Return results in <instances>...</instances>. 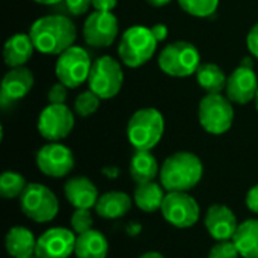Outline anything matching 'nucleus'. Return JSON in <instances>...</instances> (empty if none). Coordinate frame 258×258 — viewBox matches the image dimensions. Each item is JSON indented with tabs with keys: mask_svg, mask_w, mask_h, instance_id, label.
Returning <instances> with one entry per match:
<instances>
[{
	"mask_svg": "<svg viewBox=\"0 0 258 258\" xmlns=\"http://www.w3.org/2000/svg\"><path fill=\"white\" fill-rule=\"evenodd\" d=\"M29 35L38 51L44 54H62L73 47L77 29L70 17L51 14L38 18L32 24Z\"/></svg>",
	"mask_w": 258,
	"mask_h": 258,
	"instance_id": "nucleus-1",
	"label": "nucleus"
},
{
	"mask_svg": "<svg viewBox=\"0 0 258 258\" xmlns=\"http://www.w3.org/2000/svg\"><path fill=\"white\" fill-rule=\"evenodd\" d=\"M201 159L189 151H178L165 159L160 166V184L166 192H189L203 178Z\"/></svg>",
	"mask_w": 258,
	"mask_h": 258,
	"instance_id": "nucleus-2",
	"label": "nucleus"
},
{
	"mask_svg": "<svg viewBox=\"0 0 258 258\" xmlns=\"http://www.w3.org/2000/svg\"><path fill=\"white\" fill-rule=\"evenodd\" d=\"M165 121L162 113L153 107L136 110L127 124V138L135 150L151 151L162 139Z\"/></svg>",
	"mask_w": 258,
	"mask_h": 258,
	"instance_id": "nucleus-3",
	"label": "nucleus"
},
{
	"mask_svg": "<svg viewBox=\"0 0 258 258\" xmlns=\"http://www.w3.org/2000/svg\"><path fill=\"white\" fill-rule=\"evenodd\" d=\"M157 39L151 29L144 26H133L127 29L118 45V54L124 65L139 68L147 63L156 53Z\"/></svg>",
	"mask_w": 258,
	"mask_h": 258,
	"instance_id": "nucleus-4",
	"label": "nucleus"
},
{
	"mask_svg": "<svg viewBox=\"0 0 258 258\" xmlns=\"http://www.w3.org/2000/svg\"><path fill=\"white\" fill-rule=\"evenodd\" d=\"M18 200L23 215L33 222L47 224L57 216L59 200L51 189L41 183H29Z\"/></svg>",
	"mask_w": 258,
	"mask_h": 258,
	"instance_id": "nucleus-5",
	"label": "nucleus"
},
{
	"mask_svg": "<svg viewBox=\"0 0 258 258\" xmlns=\"http://www.w3.org/2000/svg\"><path fill=\"white\" fill-rule=\"evenodd\" d=\"M198 48L186 41L168 44L159 54L160 70L171 77H189L200 67Z\"/></svg>",
	"mask_w": 258,
	"mask_h": 258,
	"instance_id": "nucleus-6",
	"label": "nucleus"
},
{
	"mask_svg": "<svg viewBox=\"0 0 258 258\" xmlns=\"http://www.w3.org/2000/svg\"><path fill=\"white\" fill-rule=\"evenodd\" d=\"M124 73L118 60L110 56H100L92 62L88 77L89 89L101 100L113 98L122 88Z\"/></svg>",
	"mask_w": 258,
	"mask_h": 258,
	"instance_id": "nucleus-7",
	"label": "nucleus"
},
{
	"mask_svg": "<svg viewBox=\"0 0 258 258\" xmlns=\"http://www.w3.org/2000/svg\"><path fill=\"white\" fill-rule=\"evenodd\" d=\"M198 118L201 127L210 135L227 133L234 121L231 101L221 94H209L200 103Z\"/></svg>",
	"mask_w": 258,
	"mask_h": 258,
	"instance_id": "nucleus-8",
	"label": "nucleus"
},
{
	"mask_svg": "<svg viewBox=\"0 0 258 258\" xmlns=\"http://www.w3.org/2000/svg\"><path fill=\"white\" fill-rule=\"evenodd\" d=\"M160 213L169 225L186 230L200 221L201 209L197 200L187 192H166Z\"/></svg>",
	"mask_w": 258,
	"mask_h": 258,
	"instance_id": "nucleus-9",
	"label": "nucleus"
},
{
	"mask_svg": "<svg viewBox=\"0 0 258 258\" xmlns=\"http://www.w3.org/2000/svg\"><path fill=\"white\" fill-rule=\"evenodd\" d=\"M91 68L92 62L88 51L82 47L73 45L59 54L56 62V77L67 88H77L88 80Z\"/></svg>",
	"mask_w": 258,
	"mask_h": 258,
	"instance_id": "nucleus-10",
	"label": "nucleus"
},
{
	"mask_svg": "<svg viewBox=\"0 0 258 258\" xmlns=\"http://www.w3.org/2000/svg\"><path fill=\"white\" fill-rule=\"evenodd\" d=\"M74 128V115L65 104H48L38 118V132L48 142L65 139Z\"/></svg>",
	"mask_w": 258,
	"mask_h": 258,
	"instance_id": "nucleus-11",
	"label": "nucleus"
},
{
	"mask_svg": "<svg viewBox=\"0 0 258 258\" xmlns=\"http://www.w3.org/2000/svg\"><path fill=\"white\" fill-rule=\"evenodd\" d=\"M74 163L73 151L59 142H50L41 147L36 153L38 169L51 178L67 177L74 169Z\"/></svg>",
	"mask_w": 258,
	"mask_h": 258,
	"instance_id": "nucleus-12",
	"label": "nucleus"
},
{
	"mask_svg": "<svg viewBox=\"0 0 258 258\" xmlns=\"http://www.w3.org/2000/svg\"><path fill=\"white\" fill-rule=\"evenodd\" d=\"M118 29V20L112 12L95 11L85 21L83 38L91 47H109L116 39Z\"/></svg>",
	"mask_w": 258,
	"mask_h": 258,
	"instance_id": "nucleus-13",
	"label": "nucleus"
},
{
	"mask_svg": "<svg viewBox=\"0 0 258 258\" xmlns=\"http://www.w3.org/2000/svg\"><path fill=\"white\" fill-rule=\"evenodd\" d=\"M77 234L73 230L53 227L38 237L36 257L38 258H70L76 249Z\"/></svg>",
	"mask_w": 258,
	"mask_h": 258,
	"instance_id": "nucleus-14",
	"label": "nucleus"
},
{
	"mask_svg": "<svg viewBox=\"0 0 258 258\" xmlns=\"http://www.w3.org/2000/svg\"><path fill=\"white\" fill-rule=\"evenodd\" d=\"M33 82V74L26 67H18L8 71L0 86V106L3 109H9L23 100L32 89Z\"/></svg>",
	"mask_w": 258,
	"mask_h": 258,
	"instance_id": "nucleus-15",
	"label": "nucleus"
},
{
	"mask_svg": "<svg viewBox=\"0 0 258 258\" xmlns=\"http://www.w3.org/2000/svg\"><path fill=\"white\" fill-rule=\"evenodd\" d=\"M204 227L207 233L212 236V239H215L216 242H222L233 240L239 228V222L234 212L230 207L224 204H213L206 212Z\"/></svg>",
	"mask_w": 258,
	"mask_h": 258,
	"instance_id": "nucleus-16",
	"label": "nucleus"
},
{
	"mask_svg": "<svg viewBox=\"0 0 258 258\" xmlns=\"http://www.w3.org/2000/svg\"><path fill=\"white\" fill-rule=\"evenodd\" d=\"M227 98L237 104H248L255 100L258 91V80L254 68L237 67L227 80Z\"/></svg>",
	"mask_w": 258,
	"mask_h": 258,
	"instance_id": "nucleus-17",
	"label": "nucleus"
},
{
	"mask_svg": "<svg viewBox=\"0 0 258 258\" xmlns=\"http://www.w3.org/2000/svg\"><path fill=\"white\" fill-rule=\"evenodd\" d=\"M63 194L67 201L74 209H95L97 201L100 198L97 186L88 177L83 175L68 178L63 186Z\"/></svg>",
	"mask_w": 258,
	"mask_h": 258,
	"instance_id": "nucleus-18",
	"label": "nucleus"
},
{
	"mask_svg": "<svg viewBox=\"0 0 258 258\" xmlns=\"http://www.w3.org/2000/svg\"><path fill=\"white\" fill-rule=\"evenodd\" d=\"M38 239L26 227H12L6 233L5 248L11 258H32L36 254Z\"/></svg>",
	"mask_w": 258,
	"mask_h": 258,
	"instance_id": "nucleus-19",
	"label": "nucleus"
},
{
	"mask_svg": "<svg viewBox=\"0 0 258 258\" xmlns=\"http://www.w3.org/2000/svg\"><path fill=\"white\" fill-rule=\"evenodd\" d=\"M132 204H133V198L128 194L119 190H110L100 195L94 210L100 218L113 221L125 216L132 209Z\"/></svg>",
	"mask_w": 258,
	"mask_h": 258,
	"instance_id": "nucleus-20",
	"label": "nucleus"
},
{
	"mask_svg": "<svg viewBox=\"0 0 258 258\" xmlns=\"http://www.w3.org/2000/svg\"><path fill=\"white\" fill-rule=\"evenodd\" d=\"M33 50L35 45L29 33H15L5 44L3 48L5 63L11 68L24 67V63L32 57Z\"/></svg>",
	"mask_w": 258,
	"mask_h": 258,
	"instance_id": "nucleus-21",
	"label": "nucleus"
},
{
	"mask_svg": "<svg viewBox=\"0 0 258 258\" xmlns=\"http://www.w3.org/2000/svg\"><path fill=\"white\" fill-rule=\"evenodd\" d=\"M128 171L132 180L136 184H144L156 180V177L160 174V166L151 151L136 150V153L130 159Z\"/></svg>",
	"mask_w": 258,
	"mask_h": 258,
	"instance_id": "nucleus-22",
	"label": "nucleus"
},
{
	"mask_svg": "<svg viewBox=\"0 0 258 258\" xmlns=\"http://www.w3.org/2000/svg\"><path fill=\"white\" fill-rule=\"evenodd\" d=\"M109 242L98 230H89L76 239L74 255L77 258H107Z\"/></svg>",
	"mask_w": 258,
	"mask_h": 258,
	"instance_id": "nucleus-23",
	"label": "nucleus"
},
{
	"mask_svg": "<svg viewBox=\"0 0 258 258\" xmlns=\"http://www.w3.org/2000/svg\"><path fill=\"white\" fill-rule=\"evenodd\" d=\"M166 194L162 184L156 181L138 184L133 194V203L136 207L145 213H154L162 209Z\"/></svg>",
	"mask_w": 258,
	"mask_h": 258,
	"instance_id": "nucleus-24",
	"label": "nucleus"
},
{
	"mask_svg": "<svg viewBox=\"0 0 258 258\" xmlns=\"http://www.w3.org/2000/svg\"><path fill=\"white\" fill-rule=\"evenodd\" d=\"M233 242L242 258H258V219H246L239 224Z\"/></svg>",
	"mask_w": 258,
	"mask_h": 258,
	"instance_id": "nucleus-25",
	"label": "nucleus"
},
{
	"mask_svg": "<svg viewBox=\"0 0 258 258\" xmlns=\"http://www.w3.org/2000/svg\"><path fill=\"white\" fill-rule=\"evenodd\" d=\"M200 86L209 94H221L227 88V77L222 68L215 63H201L197 70Z\"/></svg>",
	"mask_w": 258,
	"mask_h": 258,
	"instance_id": "nucleus-26",
	"label": "nucleus"
},
{
	"mask_svg": "<svg viewBox=\"0 0 258 258\" xmlns=\"http://www.w3.org/2000/svg\"><path fill=\"white\" fill-rule=\"evenodd\" d=\"M26 178L14 171H5L0 175V195L5 200H14L20 198L24 189L27 187Z\"/></svg>",
	"mask_w": 258,
	"mask_h": 258,
	"instance_id": "nucleus-27",
	"label": "nucleus"
},
{
	"mask_svg": "<svg viewBox=\"0 0 258 258\" xmlns=\"http://www.w3.org/2000/svg\"><path fill=\"white\" fill-rule=\"evenodd\" d=\"M178 5L189 15L206 18L216 12L219 0H178Z\"/></svg>",
	"mask_w": 258,
	"mask_h": 258,
	"instance_id": "nucleus-28",
	"label": "nucleus"
},
{
	"mask_svg": "<svg viewBox=\"0 0 258 258\" xmlns=\"http://www.w3.org/2000/svg\"><path fill=\"white\" fill-rule=\"evenodd\" d=\"M100 100L101 98L91 89L85 91V92L79 94L77 98L74 100V112L82 118L89 116V115L95 113L97 109L100 107Z\"/></svg>",
	"mask_w": 258,
	"mask_h": 258,
	"instance_id": "nucleus-29",
	"label": "nucleus"
},
{
	"mask_svg": "<svg viewBox=\"0 0 258 258\" xmlns=\"http://www.w3.org/2000/svg\"><path fill=\"white\" fill-rule=\"evenodd\" d=\"M89 6H92V0H62L54 5L53 9L56 14L67 17H79L88 12Z\"/></svg>",
	"mask_w": 258,
	"mask_h": 258,
	"instance_id": "nucleus-30",
	"label": "nucleus"
},
{
	"mask_svg": "<svg viewBox=\"0 0 258 258\" xmlns=\"http://www.w3.org/2000/svg\"><path fill=\"white\" fill-rule=\"evenodd\" d=\"M92 224H94V219H92V213L91 210L88 209H76L70 218V225H71V230L79 236V234H83L89 230H92Z\"/></svg>",
	"mask_w": 258,
	"mask_h": 258,
	"instance_id": "nucleus-31",
	"label": "nucleus"
},
{
	"mask_svg": "<svg viewBox=\"0 0 258 258\" xmlns=\"http://www.w3.org/2000/svg\"><path fill=\"white\" fill-rule=\"evenodd\" d=\"M239 249L234 245L233 240H222V242H216L210 251H209V257L207 258H239Z\"/></svg>",
	"mask_w": 258,
	"mask_h": 258,
	"instance_id": "nucleus-32",
	"label": "nucleus"
},
{
	"mask_svg": "<svg viewBox=\"0 0 258 258\" xmlns=\"http://www.w3.org/2000/svg\"><path fill=\"white\" fill-rule=\"evenodd\" d=\"M47 100L50 104H65L67 101V86L63 83H54L47 94Z\"/></svg>",
	"mask_w": 258,
	"mask_h": 258,
	"instance_id": "nucleus-33",
	"label": "nucleus"
},
{
	"mask_svg": "<svg viewBox=\"0 0 258 258\" xmlns=\"http://www.w3.org/2000/svg\"><path fill=\"white\" fill-rule=\"evenodd\" d=\"M245 203H246V207H248L252 213L258 215V184L252 186V187L248 190Z\"/></svg>",
	"mask_w": 258,
	"mask_h": 258,
	"instance_id": "nucleus-34",
	"label": "nucleus"
},
{
	"mask_svg": "<svg viewBox=\"0 0 258 258\" xmlns=\"http://www.w3.org/2000/svg\"><path fill=\"white\" fill-rule=\"evenodd\" d=\"M246 44H248L249 51L258 59V23L249 30L248 38H246Z\"/></svg>",
	"mask_w": 258,
	"mask_h": 258,
	"instance_id": "nucleus-35",
	"label": "nucleus"
},
{
	"mask_svg": "<svg viewBox=\"0 0 258 258\" xmlns=\"http://www.w3.org/2000/svg\"><path fill=\"white\" fill-rule=\"evenodd\" d=\"M118 0H92V6L95 11H104L112 12V9L116 6Z\"/></svg>",
	"mask_w": 258,
	"mask_h": 258,
	"instance_id": "nucleus-36",
	"label": "nucleus"
},
{
	"mask_svg": "<svg viewBox=\"0 0 258 258\" xmlns=\"http://www.w3.org/2000/svg\"><path fill=\"white\" fill-rule=\"evenodd\" d=\"M151 32H153L154 38L157 39V42H159V41H163V39L168 36V27H166L165 24H162V23L154 24V26L151 27Z\"/></svg>",
	"mask_w": 258,
	"mask_h": 258,
	"instance_id": "nucleus-37",
	"label": "nucleus"
},
{
	"mask_svg": "<svg viewBox=\"0 0 258 258\" xmlns=\"http://www.w3.org/2000/svg\"><path fill=\"white\" fill-rule=\"evenodd\" d=\"M103 174H104L107 178H116L118 174H119V171H118V168L110 166V168H104V169H103Z\"/></svg>",
	"mask_w": 258,
	"mask_h": 258,
	"instance_id": "nucleus-38",
	"label": "nucleus"
},
{
	"mask_svg": "<svg viewBox=\"0 0 258 258\" xmlns=\"http://www.w3.org/2000/svg\"><path fill=\"white\" fill-rule=\"evenodd\" d=\"M139 258H165V255L160 254V252H157V251H150V252L142 254Z\"/></svg>",
	"mask_w": 258,
	"mask_h": 258,
	"instance_id": "nucleus-39",
	"label": "nucleus"
},
{
	"mask_svg": "<svg viewBox=\"0 0 258 258\" xmlns=\"http://www.w3.org/2000/svg\"><path fill=\"white\" fill-rule=\"evenodd\" d=\"M127 231L130 233V234H133V236H136L139 231H141V225L138 224V222H135L133 225H128V228H127Z\"/></svg>",
	"mask_w": 258,
	"mask_h": 258,
	"instance_id": "nucleus-40",
	"label": "nucleus"
},
{
	"mask_svg": "<svg viewBox=\"0 0 258 258\" xmlns=\"http://www.w3.org/2000/svg\"><path fill=\"white\" fill-rule=\"evenodd\" d=\"M151 6H156V8H160V6H165L168 5L171 0H147Z\"/></svg>",
	"mask_w": 258,
	"mask_h": 258,
	"instance_id": "nucleus-41",
	"label": "nucleus"
},
{
	"mask_svg": "<svg viewBox=\"0 0 258 258\" xmlns=\"http://www.w3.org/2000/svg\"><path fill=\"white\" fill-rule=\"evenodd\" d=\"M240 67H246V68H254V60L251 57H243L240 60Z\"/></svg>",
	"mask_w": 258,
	"mask_h": 258,
	"instance_id": "nucleus-42",
	"label": "nucleus"
},
{
	"mask_svg": "<svg viewBox=\"0 0 258 258\" xmlns=\"http://www.w3.org/2000/svg\"><path fill=\"white\" fill-rule=\"evenodd\" d=\"M36 3H41V5H47V6H54L57 3H60L62 0H33Z\"/></svg>",
	"mask_w": 258,
	"mask_h": 258,
	"instance_id": "nucleus-43",
	"label": "nucleus"
},
{
	"mask_svg": "<svg viewBox=\"0 0 258 258\" xmlns=\"http://www.w3.org/2000/svg\"><path fill=\"white\" fill-rule=\"evenodd\" d=\"M255 106H257V110H258V91H257V97H255Z\"/></svg>",
	"mask_w": 258,
	"mask_h": 258,
	"instance_id": "nucleus-44",
	"label": "nucleus"
},
{
	"mask_svg": "<svg viewBox=\"0 0 258 258\" xmlns=\"http://www.w3.org/2000/svg\"><path fill=\"white\" fill-rule=\"evenodd\" d=\"M32 258H38V257H36V255H35V257H32Z\"/></svg>",
	"mask_w": 258,
	"mask_h": 258,
	"instance_id": "nucleus-45",
	"label": "nucleus"
}]
</instances>
